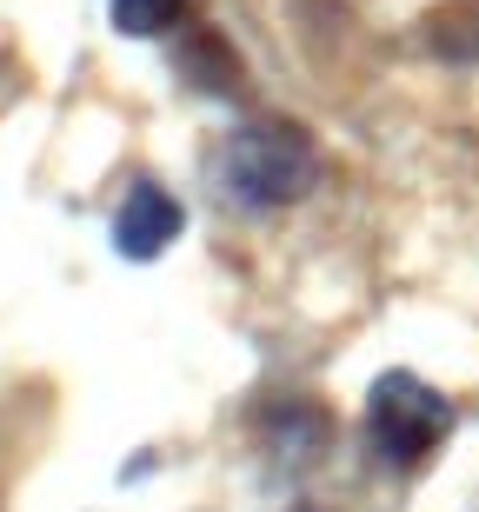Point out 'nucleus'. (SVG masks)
Here are the masks:
<instances>
[{"instance_id": "1", "label": "nucleus", "mask_w": 479, "mask_h": 512, "mask_svg": "<svg viewBox=\"0 0 479 512\" xmlns=\"http://www.w3.org/2000/svg\"><path fill=\"white\" fill-rule=\"evenodd\" d=\"M220 180H227V193L253 213L293 207V200L313 187L307 127H300V120H280V114H260V120H247V127H233L227 153H220Z\"/></svg>"}, {"instance_id": "2", "label": "nucleus", "mask_w": 479, "mask_h": 512, "mask_svg": "<svg viewBox=\"0 0 479 512\" xmlns=\"http://www.w3.org/2000/svg\"><path fill=\"white\" fill-rule=\"evenodd\" d=\"M446 433H453V399L440 386H426L406 366L373 380V393H366V439H373V453L386 466H420Z\"/></svg>"}, {"instance_id": "3", "label": "nucleus", "mask_w": 479, "mask_h": 512, "mask_svg": "<svg viewBox=\"0 0 479 512\" xmlns=\"http://www.w3.org/2000/svg\"><path fill=\"white\" fill-rule=\"evenodd\" d=\"M180 233H187V207L167 187H154V180H134V193L114 213V253L120 260H160Z\"/></svg>"}, {"instance_id": "6", "label": "nucleus", "mask_w": 479, "mask_h": 512, "mask_svg": "<svg viewBox=\"0 0 479 512\" xmlns=\"http://www.w3.org/2000/svg\"><path fill=\"white\" fill-rule=\"evenodd\" d=\"M326 439H333V419H326L320 406H307V399H293V406L273 413V446H280L293 466H300V459L313 466V459L326 453Z\"/></svg>"}, {"instance_id": "7", "label": "nucleus", "mask_w": 479, "mask_h": 512, "mask_svg": "<svg viewBox=\"0 0 479 512\" xmlns=\"http://www.w3.org/2000/svg\"><path fill=\"white\" fill-rule=\"evenodd\" d=\"M114 7V27L127 40H160V34H173V27H187V0H107Z\"/></svg>"}, {"instance_id": "4", "label": "nucleus", "mask_w": 479, "mask_h": 512, "mask_svg": "<svg viewBox=\"0 0 479 512\" xmlns=\"http://www.w3.org/2000/svg\"><path fill=\"white\" fill-rule=\"evenodd\" d=\"M173 67L187 74V87H200V94H213V100L240 94V54H233L213 27H200V20H187V40L173 47Z\"/></svg>"}, {"instance_id": "8", "label": "nucleus", "mask_w": 479, "mask_h": 512, "mask_svg": "<svg viewBox=\"0 0 479 512\" xmlns=\"http://www.w3.org/2000/svg\"><path fill=\"white\" fill-rule=\"evenodd\" d=\"M300 512H320V506H300Z\"/></svg>"}, {"instance_id": "5", "label": "nucleus", "mask_w": 479, "mask_h": 512, "mask_svg": "<svg viewBox=\"0 0 479 512\" xmlns=\"http://www.w3.org/2000/svg\"><path fill=\"white\" fill-rule=\"evenodd\" d=\"M426 47L453 67H479V0H446L426 14Z\"/></svg>"}]
</instances>
